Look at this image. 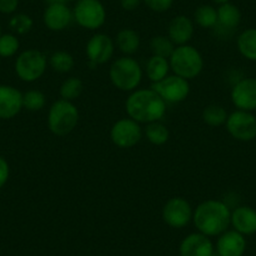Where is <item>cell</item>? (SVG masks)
<instances>
[{"instance_id":"obj_1","label":"cell","mask_w":256,"mask_h":256,"mask_svg":"<svg viewBox=\"0 0 256 256\" xmlns=\"http://www.w3.org/2000/svg\"><path fill=\"white\" fill-rule=\"evenodd\" d=\"M128 117L138 123L160 122L166 116L167 103L152 88H144L131 92L126 100Z\"/></svg>"},{"instance_id":"obj_2","label":"cell","mask_w":256,"mask_h":256,"mask_svg":"<svg viewBox=\"0 0 256 256\" xmlns=\"http://www.w3.org/2000/svg\"><path fill=\"white\" fill-rule=\"evenodd\" d=\"M192 221L198 232L220 236L231 225V208L221 200H206L194 210Z\"/></svg>"},{"instance_id":"obj_3","label":"cell","mask_w":256,"mask_h":256,"mask_svg":"<svg viewBox=\"0 0 256 256\" xmlns=\"http://www.w3.org/2000/svg\"><path fill=\"white\" fill-rule=\"evenodd\" d=\"M112 84L122 92H134L141 84L144 70L136 59L131 56H120L116 59L110 68Z\"/></svg>"},{"instance_id":"obj_4","label":"cell","mask_w":256,"mask_h":256,"mask_svg":"<svg viewBox=\"0 0 256 256\" xmlns=\"http://www.w3.org/2000/svg\"><path fill=\"white\" fill-rule=\"evenodd\" d=\"M168 62L174 74L187 80H195L204 70L202 56L195 46L188 44L176 46Z\"/></svg>"},{"instance_id":"obj_5","label":"cell","mask_w":256,"mask_h":256,"mask_svg":"<svg viewBox=\"0 0 256 256\" xmlns=\"http://www.w3.org/2000/svg\"><path fill=\"white\" fill-rule=\"evenodd\" d=\"M46 122L52 134L59 137L67 136L77 127L80 122V112L74 103L60 98L49 108Z\"/></svg>"},{"instance_id":"obj_6","label":"cell","mask_w":256,"mask_h":256,"mask_svg":"<svg viewBox=\"0 0 256 256\" xmlns=\"http://www.w3.org/2000/svg\"><path fill=\"white\" fill-rule=\"evenodd\" d=\"M48 66V58L38 49H26L16 59V73L23 82L32 83L42 78Z\"/></svg>"},{"instance_id":"obj_7","label":"cell","mask_w":256,"mask_h":256,"mask_svg":"<svg viewBox=\"0 0 256 256\" xmlns=\"http://www.w3.org/2000/svg\"><path fill=\"white\" fill-rule=\"evenodd\" d=\"M107 13L100 0H78L73 10V19L88 30H97L106 23Z\"/></svg>"},{"instance_id":"obj_8","label":"cell","mask_w":256,"mask_h":256,"mask_svg":"<svg viewBox=\"0 0 256 256\" xmlns=\"http://www.w3.org/2000/svg\"><path fill=\"white\" fill-rule=\"evenodd\" d=\"M226 130L232 138L241 142H250L256 138V117L252 112L236 110L226 120Z\"/></svg>"},{"instance_id":"obj_9","label":"cell","mask_w":256,"mask_h":256,"mask_svg":"<svg viewBox=\"0 0 256 256\" xmlns=\"http://www.w3.org/2000/svg\"><path fill=\"white\" fill-rule=\"evenodd\" d=\"M141 126L132 118L118 120L110 128V140L120 148H131L142 140Z\"/></svg>"},{"instance_id":"obj_10","label":"cell","mask_w":256,"mask_h":256,"mask_svg":"<svg viewBox=\"0 0 256 256\" xmlns=\"http://www.w3.org/2000/svg\"><path fill=\"white\" fill-rule=\"evenodd\" d=\"M151 88L158 93L166 103L184 102L190 94L188 80L176 74H168L161 82L152 83Z\"/></svg>"},{"instance_id":"obj_11","label":"cell","mask_w":256,"mask_h":256,"mask_svg":"<svg viewBox=\"0 0 256 256\" xmlns=\"http://www.w3.org/2000/svg\"><path fill=\"white\" fill-rule=\"evenodd\" d=\"M194 210L184 198H172L162 208V218L172 228H182L190 224Z\"/></svg>"},{"instance_id":"obj_12","label":"cell","mask_w":256,"mask_h":256,"mask_svg":"<svg viewBox=\"0 0 256 256\" xmlns=\"http://www.w3.org/2000/svg\"><path fill=\"white\" fill-rule=\"evenodd\" d=\"M113 54H114V42L107 34H94L86 46V56L92 67L107 63L112 59Z\"/></svg>"},{"instance_id":"obj_13","label":"cell","mask_w":256,"mask_h":256,"mask_svg":"<svg viewBox=\"0 0 256 256\" xmlns=\"http://www.w3.org/2000/svg\"><path fill=\"white\" fill-rule=\"evenodd\" d=\"M231 100L238 110H256V78L238 80L231 90Z\"/></svg>"},{"instance_id":"obj_14","label":"cell","mask_w":256,"mask_h":256,"mask_svg":"<svg viewBox=\"0 0 256 256\" xmlns=\"http://www.w3.org/2000/svg\"><path fill=\"white\" fill-rule=\"evenodd\" d=\"M241 23V12L235 4L226 3L218 6V23L214 32L218 38H228L235 33Z\"/></svg>"},{"instance_id":"obj_15","label":"cell","mask_w":256,"mask_h":256,"mask_svg":"<svg viewBox=\"0 0 256 256\" xmlns=\"http://www.w3.org/2000/svg\"><path fill=\"white\" fill-rule=\"evenodd\" d=\"M23 110V93L9 84H0V120L16 117Z\"/></svg>"},{"instance_id":"obj_16","label":"cell","mask_w":256,"mask_h":256,"mask_svg":"<svg viewBox=\"0 0 256 256\" xmlns=\"http://www.w3.org/2000/svg\"><path fill=\"white\" fill-rule=\"evenodd\" d=\"M214 252L215 248L212 241L201 232L190 234L180 244L181 256H212Z\"/></svg>"},{"instance_id":"obj_17","label":"cell","mask_w":256,"mask_h":256,"mask_svg":"<svg viewBox=\"0 0 256 256\" xmlns=\"http://www.w3.org/2000/svg\"><path fill=\"white\" fill-rule=\"evenodd\" d=\"M73 20V12L66 4L48 6L44 10L43 22L49 30L62 32L67 29Z\"/></svg>"},{"instance_id":"obj_18","label":"cell","mask_w":256,"mask_h":256,"mask_svg":"<svg viewBox=\"0 0 256 256\" xmlns=\"http://www.w3.org/2000/svg\"><path fill=\"white\" fill-rule=\"evenodd\" d=\"M246 250V238L235 230H226L216 242V252L221 256H242Z\"/></svg>"},{"instance_id":"obj_19","label":"cell","mask_w":256,"mask_h":256,"mask_svg":"<svg viewBox=\"0 0 256 256\" xmlns=\"http://www.w3.org/2000/svg\"><path fill=\"white\" fill-rule=\"evenodd\" d=\"M231 225L241 235L256 234V210L250 206H236L231 211Z\"/></svg>"},{"instance_id":"obj_20","label":"cell","mask_w":256,"mask_h":256,"mask_svg":"<svg viewBox=\"0 0 256 256\" xmlns=\"http://www.w3.org/2000/svg\"><path fill=\"white\" fill-rule=\"evenodd\" d=\"M168 38L171 39L174 46H184L188 43L194 36V23L186 16H177L170 22L168 24Z\"/></svg>"},{"instance_id":"obj_21","label":"cell","mask_w":256,"mask_h":256,"mask_svg":"<svg viewBox=\"0 0 256 256\" xmlns=\"http://www.w3.org/2000/svg\"><path fill=\"white\" fill-rule=\"evenodd\" d=\"M116 44H117L118 49L122 52L126 56H132V54L137 53L141 46V38L140 34L136 30L130 28H124L122 30L118 32L117 36H116Z\"/></svg>"},{"instance_id":"obj_22","label":"cell","mask_w":256,"mask_h":256,"mask_svg":"<svg viewBox=\"0 0 256 256\" xmlns=\"http://www.w3.org/2000/svg\"><path fill=\"white\" fill-rule=\"evenodd\" d=\"M238 50L248 60L256 62V28H248L238 36Z\"/></svg>"},{"instance_id":"obj_23","label":"cell","mask_w":256,"mask_h":256,"mask_svg":"<svg viewBox=\"0 0 256 256\" xmlns=\"http://www.w3.org/2000/svg\"><path fill=\"white\" fill-rule=\"evenodd\" d=\"M170 62L168 59L162 58L158 56H152L146 63V74L152 83L161 82L162 80L168 76Z\"/></svg>"},{"instance_id":"obj_24","label":"cell","mask_w":256,"mask_h":256,"mask_svg":"<svg viewBox=\"0 0 256 256\" xmlns=\"http://www.w3.org/2000/svg\"><path fill=\"white\" fill-rule=\"evenodd\" d=\"M144 136L154 146H162L168 141L170 131L164 123L152 122L144 128Z\"/></svg>"},{"instance_id":"obj_25","label":"cell","mask_w":256,"mask_h":256,"mask_svg":"<svg viewBox=\"0 0 256 256\" xmlns=\"http://www.w3.org/2000/svg\"><path fill=\"white\" fill-rule=\"evenodd\" d=\"M49 64L54 72L68 73L74 68V58L68 52L56 50L49 56Z\"/></svg>"},{"instance_id":"obj_26","label":"cell","mask_w":256,"mask_h":256,"mask_svg":"<svg viewBox=\"0 0 256 256\" xmlns=\"http://www.w3.org/2000/svg\"><path fill=\"white\" fill-rule=\"evenodd\" d=\"M83 88H84V86H83L80 78L70 77L62 83L60 88H59V94H60L62 100L73 102L82 94Z\"/></svg>"},{"instance_id":"obj_27","label":"cell","mask_w":256,"mask_h":256,"mask_svg":"<svg viewBox=\"0 0 256 256\" xmlns=\"http://www.w3.org/2000/svg\"><path fill=\"white\" fill-rule=\"evenodd\" d=\"M228 112L222 106L218 104H210L205 107L202 112L204 122L211 127H218V126L225 124L228 120Z\"/></svg>"},{"instance_id":"obj_28","label":"cell","mask_w":256,"mask_h":256,"mask_svg":"<svg viewBox=\"0 0 256 256\" xmlns=\"http://www.w3.org/2000/svg\"><path fill=\"white\" fill-rule=\"evenodd\" d=\"M195 23L204 29H214L218 23V9L211 6H201L195 12Z\"/></svg>"},{"instance_id":"obj_29","label":"cell","mask_w":256,"mask_h":256,"mask_svg":"<svg viewBox=\"0 0 256 256\" xmlns=\"http://www.w3.org/2000/svg\"><path fill=\"white\" fill-rule=\"evenodd\" d=\"M150 46H151L152 56H158L166 59H170V56L174 53V48H176L171 39L164 36H154L151 43H150Z\"/></svg>"},{"instance_id":"obj_30","label":"cell","mask_w":256,"mask_h":256,"mask_svg":"<svg viewBox=\"0 0 256 256\" xmlns=\"http://www.w3.org/2000/svg\"><path fill=\"white\" fill-rule=\"evenodd\" d=\"M46 98L43 92L38 90H30L23 93V108L29 112H38L46 107Z\"/></svg>"},{"instance_id":"obj_31","label":"cell","mask_w":256,"mask_h":256,"mask_svg":"<svg viewBox=\"0 0 256 256\" xmlns=\"http://www.w3.org/2000/svg\"><path fill=\"white\" fill-rule=\"evenodd\" d=\"M34 22L28 14H14L9 20V28L16 36H26L33 29Z\"/></svg>"},{"instance_id":"obj_32","label":"cell","mask_w":256,"mask_h":256,"mask_svg":"<svg viewBox=\"0 0 256 256\" xmlns=\"http://www.w3.org/2000/svg\"><path fill=\"white\" fill-rule=\"evenodd\" d=\"M19 39L16 34L6 33L0 36V58H10L19 50Z\"/></svg>"},{"instance_id":"obj_33","label":"cell","mask_w":256,"mask_h":256,"mask_svg":"<svg viewBox=\"0 0 256 256\" xmlns=\"http://www.w3.org/2000/svg\"><path fill=\"white\" fill-rule=\"evenodd\" d=\"M144 2L151 10L157 13H164L174 4V0H144Z\"/></svg>"},{"instance_id":"obj_34","label":"cell","mask_w":256,"mask_h":256,"mask_svg":"<svg viewBox=\"0 0 256 256\" xmlns=\"http://www.w3.org/2000/svg\"><path fill=\"white\" fill-rule=\"evenodd\" d=\"M9 176H10V167L8 161L3 156H0V190L6 184Z\"/></svg>"},{"instance_id":"obj_35","label":"cell","mask_w":256,"mask_h":256,"mask_svg":"<svg viewBox=\"0 0 256 256\" xmlns=\"http://www.w3.org/2000/svg\"><path fill=\"white\" fill-rule=\"evenodd\" d=\"M19 0H0V13L13 14L18 9Z\"/></svg>"},{"instance_id":"obj_36","label":"cell","mask_w":256,"mask_h":256,"mask_svg":"<svg viewBox=\"0 0 256 256\" xmlns=\"http://www.w3.org/2000/svg\"><path fill=\"white\" fill-rule=\"evenodd\" d=\"M140 4H141V0H120V6H122V8L128 12L137 9Z\"/></svg>"},{"instance_id":"obj_37","label":"cell","mask_w":256,"mask_h":256,"mask_svg":"<svg viewBox=\"0 0 256 256\" xmlns=\"http://www.w3.org/2000/svg\"><path fill=\"white\" fill-rule=\"evenodd\" d=\"M46 6H54V4H66L67 2L66 0H46Z\"/></svg>"},{"instance_id":"obj_38","label":"cell","mask_w":256,"mask_h":256,"mask_svg":"<svg viewBox=\"0 0 256 256\" xmlns=\"http://www.w3.org/2000/svg\"><path fill=\"white\" fill-rule=\"evenodd\" d=\"M214 3L218 4V6H222V4L230 3V0H212Z\"/></svg>"},{"instance_id":"obj_39","label":"cell","mask_w":256,"mask_h":256,"mask_svg":"<svg viewBox=\"0 0 256 256\" xmlns=\"http://www.w3.org/2000/svg\"><path fill=\"white\" fill-rule=\"evenodd\" d=\"M212 256H221V255H218V252H216V251H215V252H214V254H212Z\"/></svg>"},{"instance_id":"obj_40","label":"cell","mask_w":256,"mask_h":256,"mask_svg":"<svg viewBox=\"0 0 256 256\" xmlns=\"http://www.w3.org/2000/svg\"><path fill=\"white\" fill-rule=\"evenodd\" d=\"M2 34H3V32H2V26H0V36H2Z\"/></svg>"},{"instance_id":"obj_41","label":"cell","mask_w":256,"mask_h":256,"mask_svg":"<svg viewBox=\"0 0 256 256\" xmlns=\"http://www.w3.org/2000/svg\"><path fill=\"white\" fill-rule=\"evenodd\" d=\"M66 2H78V0H66Z\"/></svg>"}]
</instances>
